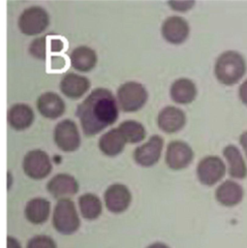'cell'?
I'll return each mask as SVG.
<instances>
[{
	"label": "cell",
	"instance_id": "cb8c5ba5",
	"mask_svg": "<svg viewBox=\"0 0 247 248\" xmlns=\"http://www.w3.org/2000/svg\"><path fill=\"white\" fill-rule=\"evenodd\" d=\"M77 205L82 218L88 221L96 220L103 211V203L100 198L93 193H84L78 197Z\"/></svg>",
	"mask_w": 247,
	"mask_h": 248
},
{
	"label": "cell",
	"instance_id": "277c9868",
	"mask_svg": "<svg viewBox=\"0 0 247 248\" xmlns=\"http://www.w3.org/2000/svg\"><path fill=\"white\" fill-rule=\"evenodd\" d=\"M50 18L47 11L42 6H30L19 15L17 26L19 31L26 36H38L49 26Z\"/></svg>",
	"mask_w": 247,
	"mask_h": 248
},
{
	"label": "cell",
	"instance_id": "f546056e",
	"mask_svg": "<svg viewBox=\"0 0 247 248\" xmlns=\"http://www.w3.org/2000/svg\"><path fill=\"white\" fill-rule=\"evenodd\" d=\"M6 248H22L20 241L13 236V235H7L6 237Z\"/></svg>",
	"mask_w": 247,
	"mask_h": 248
},
{
	"label": "cell",
	"instance_id": "4316f807",
	"mask_svg": "<svg viewBox=\"0 0 247 248\" xmlns=\"http://www.w3.org/2000/svg\"><path fill=\"white\" fill-rule=\"evenodd\" d=\"M25 248H57V244L49 235L37 234L27 241Z\"/></svg>",
	"mask_w": 247,
	"mask_h": 248
},
{
	"label": "cell",
	"instance_id": "d6986e66",
	"mask_svg": "<svg viewBox=\"0 0 247 248\" xmlns=\"http://www.w3.org/2000/svg\"><path fill=\"white\" fill-rule=\"evenodd\" d=\"M98 61L96 51L87 46L75 47L70 54V63L73 69L80 73L92 71Z\"/></svg>",
	"mask_w": 247,
	"mask_h": 248
},
{
	"label": "cell",
	"instance_id": "1f68e13d",
	"mask_svg": "<svg viewBox=\"0 0 247 248\" xmlns=\"http://www.w3.org/2000/svg\"><path fill=\"white\" fill-rule=\"evenodd\" d=\"M239 141H240V144L243 147V150L245 151V154L247 156V131L240 135Z\"/></svg>",
	"mask_w": 247,
	"mask_h": 248
},
{
	"label": "cell",
	"instance_id": "484cf974",
	"mask_svg": "<svg viewBox=\"0 0 247 248\" xmlns=\"http://www.w3.org/2000/svg\"><path fill=\"white\" fill-rule=\"evenodd\" d=\"M46 37H37L35 38L28 46L29 54L38 59V60H45L47 54V41Z\"/></svg>",
	"mask_w": 247,
	"mask_h": 248
},
{
	"label": "cell",
	"instance_id": "2e32d148",
	"mask_svg": "<svg viewBox=\"0 0 247 248\" xmlns=\"http://www.w3.org/2000/svg\"><path fill=\"white\" fill-rule=\"evenodd\" d=\"M35 120L32 108L24 103L14 104L7 112L9 126L15 131H24L30 128Z\"/></svg>",
	"mask_w": 247,
	"mask_h": 248
},
{
	"label": "cell",
	"instance_id": "ac0fdd59",
	"mask_svg": "<svg viewBox=\"0 0 247 248\" xmlns=\"http://www.w3.org/2000/svg\"><path fill=\"white\" fill-rule=\"evenodd\" d=\"M157 123L162 131L168 134L176 133L184 127L186 115L182 109L169 106L159 112Z\"/></svg>",
	"mask_w": 247,
	"mask_h": 248
},
{
	"label": "cell",
	"instance_id": "83f0119b",
	"mask_svg": "<svg viewBox=\"0 0 247 248\" xmlns=\"http://www.w3.org/2000/svg\"><path fill=\"white\" fill-rule=\"evenodd\" d=\"M194 1H170L169 6L171 7L172 10L178 12H185L190 10L194 6Z\"/></svg>",
	"mask_w": 247,
	"mask_h": 248
},
{
	"label": "cell",
	"instance_id": "603a6c76",
	"mask_svg": "<svg viewBox=\"0 0 247 248\" xmlns=\"http://www.w3.org/2000/svg\"><path fill=\"white\" fill-rule=\"evenodd\" d=\"M223 154L229 164V173L232 178L242 179L247 175V167L239 149L230 144L223 150Z\"/></svg>",
	"mask_w": 247,
	"mask_h": 248
},
{
	"label": "cell",
	"instance_id": "7c38bea8",
	"mask_svg": "<svg viewBox=\"0 0 247 248\" xmlns=\"http://www.w3.org/2000/svg\"><path fill=\"white\" fill-rule=\"evenodd\" d=\"M36 108L43 117L49 120L58 119L66 110L64 100L59 94L53 91L42 93L36 100Z\"/></svg>",
	"mask_w": 247,
	"mask_h": 248
},
{
	"label": "cell",
	"instance_id": "d4e9b609",
	"mask_svg": "<svg viewBox=\"0 0 247 248\" xmlns=\"http://www.w3.org/2000/svg\"><path fill=\"white\" fill-rule=\"evenodd\" d=\"M118 130L123 135L126 142L136 143L141 141L145 138V129L143 125L135 120L123 121L119 126Z\"/></svg>",
	"mask_w": 247,
	"mask_h": 248
},
{
	"label": "cell",
	"instance_id": "f1b7e54d",
	"mask_svg": "<svg viewBox=\"0 0 247 248\" xmlns=\"http://www.w3.org/2000/svg\"><path fill=\"white\" fill-rule=\"evenodd\" d=\"M49 49L52 52H60L64 48V43L62 40L53 38L49 41Z\"/></svg>",
	"mask_w": 247,
	"mask_h": 248
},
{
	"label": "cell",
	"instance_id": "ffe728a7",
	"mask_svg": "<svg viewBox=\"0 0 247 248\" xmlns=\"http://www.w3.org/2000/svg\"><path fill=\"white\" fill-rule=\"evenodd\" d=\"M244 196V191L237 182L226 180L215 191V197L218 202L225 206H234L238 204Z\"/></svg>",
	"mask_w": 247,
	"mask_h": 248
},
{
	"label": "cell",
	"instance_id": "4fadbf2b",
	"mask_svg": "<svg viewBox=\"0 0 247 248\" xmlns=\"http://www.w3.org/2000/svg\"><path fill=\"white\" fill-rule=\"evenodd\" d=\"M163 145V138L154 135L145 143L135 149L134 160L141 167H152L159 161Z\"/></svg>",
	"mask_w": 247,
	"mask_h": 248
},
{
	"label": "cell",
	"instance_id": "e0dca14e",
	"mask_svg": "<svg viewBox=\"0 0 247 248\" xmlns=\"http://www.w3.org/2000/svg\"><path fill=\"white\" fill-rule=\"evenodd\" d=\"M51 212V204L48 200L43 197L30 199L24 206V216L32 225L45 224Z\"/></svg>",
	"mask_w": 247,
	"mask_h": 248
},
{
	"label": "cell",
	"instance_id": "4dcf8cb0",
	"mask_svg": "<svg viewBox=\"0 0 247 248\" xmlns=\"http://www.w3.org/2000/svg\"><path fill=\"white\" fill-rule=\"evenodd\" d=\"M239 98L241 102L247 106V79L244 80L239 87Z\"/></svg>",
	"mask_w": 247,
	"mask_h": 248
},
{
	"label": "cell",
	"instance_id": "7a4b0ae2",
	"mask_svg": "<svg viewBox=\"0 0 247 248\" xmlns=\"http://www.w3.org/2000/svg\"><path fill=\"white\" fill-rule=\"evenodd\" d=\"M214 73L216 78L222 84H235L246 73L245 59L237 51H225L217 58Z\"/></svg>",
	"mask_w": 247,
	"mask_h": 248
},
{
	"label": "cell",
	"instance_id": "9c48e42d",
	"mask_svg": "<svg viewBox=\"0 0 247 248\" xmlns=\"http://www.w3.org/2000/svg\"><path fill=\"white\" fill-rule=\"evenodd\" d=\"M132 195L128 187L121 183L109 185L104 193V202L107 209L111 213H122L130 205Z\"/></svg>",
	"mask_w": 247,
	"mask_h": 248
},
{
	"label": "cell",
	"instance_id": "d6a6232c",
	"mask_svg": "<svg viewBox=\"0 0 247 248\" xmlns=\"http://www.w3.org/2000/svg\"><path fill=\"white\" fill-rule=\"evenodd\" d=\"M13 184H14V176H13V173H12L10 170H8V171H7V190H8V191L12 188Z\"/></svg>",
	"mask_w": 247,
	"mask_h": 248
},
{
	"label": "cell",
	"instance_id": "8fae6325",
	"mask_svg": "<svg viewBox=\"0 0 247 248\" xmlns=\"http://www.w3.org/2000/svg\"><path fill=\"white\" fill-rule=\"evenodd\" d=\"M194 158V152L190 145L182 140L170 141L166 152V164L174 170L187 168Z\"/></svg>",
	"mask_w": 247,
	"mask_h": 248
},
{
	"label": "cell",
	"instance_id": "5bb4252c",
	"mask_svg": "<svg viewBox=\"0 0 247 248\" xmlns=\"http://www.w3.org/2000/svg\"><path fill=\"white\" fill-rule=\"evenodd\" d=\"M90 85V80L86 77L77 73H67L59 82V90L65 97L77 100L87 93Z\"/></svg>",
	"mask_w": 247,
	"mask_h": 248
},
{
	"label": "cell",
	"instance_id": "52a82bcc",
	"mask_svg": "<svg viewBox=\"0 0 247 248\" xmlns=\"http://www.w3.org/2000/svg\"><path fill=\"white\" fill-rule=\"evenodd\" d=\"M53 141L63 152H75L81 143L80 134L75 121L69 118L60 120L53 129Z\"/></svg>",
	"mask_w": 247,
	"mask_h": 248
},
{
	"label": "cell",
	"instance_id": "6da1fadb",
	"mask_svg": "<svg viewBox=\"0 0 247 248\" xmlns=\"http://www.w3.org/2000/svg\"><path fill=\"white\" fill-rule=\"evenodd\" d=\"M76 115L82 133L92 137L117 120L118 105L110 90L99 87L92 90L77 107Z\"/></svg>",
	"mask_w": 247,
	"mask_h": 248
},
{
	"label": "cell",
	"instance_id": "ba28073f",
	"mask_svg": "<svg viewBox=\"0 0 247 248\" xmlns=\"http://www.w3.org/2000/svg\"><path fill=\"white\" fill-rule=\"evenodd\" d=\"M226 173V166L221 158L217 156H206L202 158L197 167V175L201 183L212 186L220 181Z\"/></svg>",
	"mask_w": 247,
	"mask_h": 248
},
{
	"label": "cell",
	"instance_id": "5b68a950",
	"mask_svg": "<svg viewBox=\"0 0 247 248\" xmlns=\"http://www.w3.org/2000/svg\"><path fill=\"white\" fill-rule=\"evenodd\" d=\"M148 98L145 87L136 81L123 83L117 90V105L125 112L140 109Z\"/></svg>",
	"mask_w": 247,
	"mask_h": 248
},
{
	"label": "cell",
	"instance_id": "30bf717a",
	"mask_svg": "<svg viewBox=\"0 0 247 248\" xmlns=\"http://www.w3.org/2000/svg\"><path fill=\"white\" fill-rule=\"evenodd\" d=\"M46 188L52 198L60 200L75 196L79 190V184L72 174L60 172L47 181Z\"/></svg>",
	"mask_w": 247,
	"mask_h": 248
},
{
	"label": "cell",
	"instance_id": "836d02e7",
	"mask_svg": "<svg viewBox=\"0 0 247 248\" xmlns=\"http://www.w3.org/2000/svg\"><path fill=\"white\" fill-rule=\"evenodd\" d=\"M146 248H170L169 245H167L166 243L163 242H153L151 244H149Z\"/></svg>",
	"mask_w": 247,
	"mask_h": 248
},
{
	"label": "cell",
	"instance_id": "44dd1931",
	"mask_svg": "<svg viewBox=\"0 0 247 248\" xmlns=\"http://www.w3.org/2000/svg\"><path fill=\"white\" fill-rule=\"evenodd\" d=\"M126 143L125 139L118 128H113L101 136L98 146L106 156L114 157L123 151Z\"/></svg>",
	"mask_w": 247,
	"mask_h": 248
},
{
	"label": "cell",
	"instance_id": "3957f363",
	"mask_svg": "<svg viewBox=\"0 0 247 248\" xmlns=\"http://www.w3.org/2000/svg\"><path fill=\"white\" fill-rule=\"evenodd\" d=\"M53 229L62 235H72L80 228V218L76 203L70 198L57 200L52 215Z\"/></svg>",
	"mask_w": 247,
	"mask_h": 248
},
{
	"label": "cell",
	"instance_id": "8992f818",
	"mask_svg": "<svg viewBox=\"0 0 247 248\" xmlns=\"http://www.w3.org/2000/svg\"><path fill=\"white\" fill-rule=\"evenodd\" d=\"M22 170L27 177L33 180H43L50 174L52 163L45 150L35 148L29 150L24 155Z\"/></svg>",
	"mask_w": 247,
	"mask_h": 248
},
{
	"label": "cell",
	"instance_id": "9a60e30c",
	"mask_svg": "<svg viewBox=\"0 0 247 248\" xmlns=\"http://www.w3.org/2000/svg\"><path fill=\"white\" fill-rule=\"evenodd\" d=\"M190 33L188 22L181 16H172L165 19L162 25V35L164 39L173 45L184 43Z\"/></svg>",
	"mask_w": 247,
	"mask_h": 248
},
{
	"label": "cell",
	"instance_id": "7402d4cb",
	"mask_svg": "<svg viewBox=\"0 0 247 248\" xmlns=\"http://www.w3.org/2000/svg\"><path fill=\"white\" fill-rule=\"evenodd\" d=\"M196 84L189 78L176 79L170 86V97L177 104H190L197 97Z\"/></svg>",
	"mask_w": 247,
	"mask_h": 248
}]
</instances>
